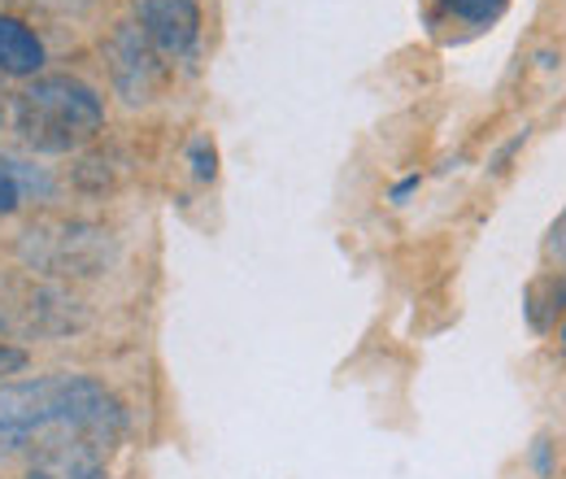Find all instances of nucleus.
Segmentation results:
<instances>
[{
	"label": "nucleus",
	"mask_w": 566,
	"mask_h": 479,
	"mask_svg": "<svg viewBox=\"0 0 566 479\" xmlns=\"http://www.w3.org/2000/svg\"><path fill=\"white\" fill-rule=\"evenodd\" d=\"M127 436V410L114 388L92 375H35L0 384V454H49L96 445L114 454Z\"/></svg>",
	"instance_id": "1"
},
{
	"label": "nucleus",
	"mask_w": 566,
	"mask_h": 479,
	"mask_svg": "<svg viewBox=\"0 0 566 479\" xmlns=\"http://www.w3.org/2000/svg\"><path fill=\"white\" fill-rule=\"evenodd\" d=\"M105 127V101L74 74H35L13 96V132L31 153H74Z\"/></svg>",
	"instance_id": "2"
},
{
	"label": "nucleus",
	"mask_w": 566,
	"mask_h": 479,
	"mask_svg": "<svg viewBox=\"0 0 566 479\" xmlns=\"http://www.w3.org/2000/svg\"><path fill=\"white\" fill-rule=\"evenodd\" d=\"M18 258L31 274L44 279H96L114 271L118 240L101 222L83 218H40L18 236Z\"/></svg>",
	"instance_id": "3"
},
{
	"label": "nucleus",
	"mask_w": 566,
	"mask_h": 479,
	"mask_svg": "<svg viewBox=\"0 0 566 479\" xmlns=\"http://www.w3.org/2000/svg\"><path fill=\"white\" fill-rule=\"evenodd\" d=\"M105 70H109V83L114 92L127 101V105H148L157 101L161 83H166V62L153 53V44L144 40V31L136 27V18L118 22L109 35H105Z\"/></svg>",
	"instance_id": "4"
},
{
	"label": "nucleus",
	"mask_w": 566,
	"mask_h": 479,
	"mask_svg": "<svg viewBox=\"0 0 566 479\" xmlns=\"http://www.w3.org/2000/svg\"><path fill=\"white\" fill-rule=\"evenodd\" d=\"M136 27L166 66L192 62L201 49V4L197 0H136Z\"/></svg>",
	"instance_id": "5"
},
{
	"label": "nucleus",
	"mask_w": 566,
	"mask_h": 479,
	"mask_svg": "<svg viewBox=\"0 0 566 479\" xmlns=\"http://www.w3.org/2000/svg\"><path fill=\"white\" fill-rule=\"evenodd\" d=\"M109 458L114 454L96 445H66V449L35 454L22 479H109Z\"/></svg>",
	"instance_id": "6"
},
{
	"label": "nucleus",
	"mask_w": 566,
	"mask_h": 479,
	"mask_svg": "<svg viewBox=\"0 0 566 479\" xmlns=\"http://www.w3.org/2000/svg\"><path fill=\"white\" fill-rule=\"evenodd\" d=\"M49 62L44 40L13 13H0V74L9 79H35Z\"/></svg>",
	"instance_id": "7"
},
{
	"label": "nucleus",
	"mask_w": 566,
	"mask_h": 479,
	"mask_svg": "<svg viewBox=\"0 0 566 479\" xmlns=\"http://www.w3.org/2000/svg\"><path fill=\"white\" fill-rule=\"evenodd\" d=\"M431 9H436V18H444V22L484 31V27H493L496 18L510 9V0H431Z\"/></svg>",
	"instance_id": "8"
},
{
	"label": "nucleus",
	"mask_w": 566,
	"mask_h": 479,
	"mask_svg": "<svg viewBox=\"0 0 566 479\" xmlns=\"http://www.w3.org/2000/svg\"><path fill=\"white\" fill-rule=\"evenodd\" d=\"M188 166H192L197 184H213V179H218V148H213L210 136L188 139Z\"/></svg>",
	"instance_id": "9"
},
{
	"label": "nucleus",
	"mask_w": 566,
	"mask_h": 479,
	"mask_svg": "<svg viewBox=\"0 0 566 479\" xmlns=\"http://www.w3.org/2000/svg\"><path fill=\"white\" fill-rule=\"evenodd\" d=\"M27 348H18V344L0 341V384L9 379V375H18V371H27Z\"/></svg>",
	"instance_id": "10"
},
{
	"label": "nucleus",
	"mask_w": 566,
	"mask_h": 479,
	"mask_svg": "<svg viewBox=\"0 0 566 479\" xmlns=\"http://www.w3.org/2000/svg\"><path fill=\"white\" fill-rule=\"evenodd\" d=\"M18 206H22V188H18V179L9 175V166L0 162V214H13Z\"/></svg>",
	"instance_id": "11"
},
{
	"label": "nucleus",
	"mask_w": 566,
	"mask_h": 479,
	"mask_svg": "<svg viewBox=\"0 0 566 479\" xmlns=\"http://www.w3.org/2000/svg\"><path fill=\"white\" fill-rule=\"evenodd\" d=\"M549 258L558 262V274H566V209L563 218L554 222V231H549Z\"/></svg>",
	"instance_id": "12"
},
{
	"label": "nucleus",
	"mask_w": 566,
	"mask_h": 479,
	"mask_svg": "<svg viewBox=\"0 0 566 479\" xmlns=\"http://www.w3.org/2000/svg\"><path fill=\"white\" fill-rule=\"evenodd\" d=\"M419 184H423L419 175H410V179H401V184L392 188V206H406V201H410V197L419 192Z\"/></svg>",
	"instance_id": "13"
},
{
	"label": "nucleus",
	"mask_w": 566,
	"mask_h": 479,
	"mask_svg": "<svg viewBox=\"0 0 566 479\" xmlns=\"http://www.w3.org/2000/svg\"><path fill=\"white\" fill-rule=\"evenodd\" d=\"M35 4H44V9H87L96 0H35Z\"/></svg>",
	"instance_id": "14"
},
{
	"label": "nucleus",
	"mask_w": 566,
	"mask_h": 479,
	"mask_svg": "<svg viewBox=\"0 0 566 479\" xmlns=\"http://www.w3.org/2000/svg\"><path fill=\"white\" fill-rule=\"evenodd\" d=\"M0 123H4V92H0Z\"/></svg>",
	"instance_id": "15"
},
{
	"label": "nucleus",
	"mask_w": 566,
	"mask_h": 479,
	"mask_svg": "<svg viewBox=\"0 0 566 479\" xmlns=\"http://www.w3.org/2000/svg\"><path fill=\"white\" fill-rule=\"evenodd\" d=\"M563 344H566V323H563Z\"/></svg>",
	"instance_id": "16"
}]
</instances>
